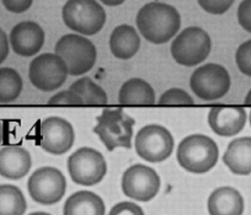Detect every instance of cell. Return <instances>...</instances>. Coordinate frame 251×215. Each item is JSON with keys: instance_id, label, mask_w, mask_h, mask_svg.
<instances>
[{"instance_id": "1", "label": "cell", "mask_w": 251, "mask_h": 215, "mask_svg": "<svg viewBox=\"0 0 251 215\" xmlns=\"http://www.w3.org/2000/svg\"><path fill=\"white\" fill-rule=\"evenodd\" d=\"M137 27L148 42L163 45L175 37L181 26V16L176 8L165 3L146 4L137 14Z\"/></svg>"}, {"instance_id": "2", "label": "cell", "mask_w": 251, "mask_h": 215, "mask_svg": "<svg viewBox=\"0 0 251 215\" xmlns=\"http://www.w3.org/2000/svg\"><path fill=\"white\" fill-rule=\"evenodd\" d=\"M176 158L181 167L188 172L204 173L217 165L219 149L212 138L203 134H192L181 140Z\"/></svg>"}, {"instance_id": "3", "label": "cell", "mask_w": 251, "mask_h": 215, "mask_svg": "<svg viewBox=\"0 0 251 215\" xmlns=\"http://www.w3.org/2000/svg\"><path fill=\"white\" fill-rule=\"evenodd\" d=\"M96 120L98 123L93 130L108 151H113L116 148H132L134 118L121 108H105Z\"/></svg>"}, {"instance_id": "4", "label": "cell", "mask_w": 251, "mask_h": 215, "mask_svg": "<svg viewBox=\"0 0 251 215\" xmlns=\"http://www.w3.org/2000/svg\"><path fill=\"white\" fill-rule=\"evenodd\" d=\"M54 53L66 63L69 75L78 76L88 73L95 65L98 52L94 43L83 36L68 33L55 43Z\"/></svg>"}, {"instance_id": "5", "label": "cell", "mask_w": 251, "mask_h": 215, "mask_svg": "<svg viewBox=\"0 0 251 215\" xmlns=\"http://www.w3.org/2000/svg\"><path fill=\"white\" fill-rule=\"evenodd\" d=\"M62 18L72 31L93 36L100 32L106 23V11L96 0H67Z\"/></svg>"}, {"instance_id": "6", "label": "cell", "mask_w": 251, "mask_h": 215, "mask_svg": "<svg viewBox=\"0 0 251 215\" xmlns=\"http://www.w3.org/2000/svg\"><path fill=\"white\" fill-rule=\"evenodd\" d=\"M212 41L201 27H187L171 43V55L175 62L185 67H195L203 62L211 53Z\"/></svg>"}, {"instance_id": "7", "label": "cell", "mask_w": 251, "mask_h": 215, "mask_svg": "<svg viewBox=\"0 0 251 215\" xmlns=\"http://www.w3.org/2000/svg\"><path fill=\"white\" fill-rule=\"evenodd\" d=\"M175 142L171 133L159 124L141 128L136 134L134 148L139 158L149 163H161L170 158Z\"/></svg>"}, {"instance_id": "8", "label": "cell", "mask_w": 251, "mask_h": 215, "mask_svg": "<svg viewBox=\"0 0 251 215\" xmlns=\"http://www.w3.org/2000/svg\"><path fill=\"white\" fill-rule=\"evenodd\" d=\"M190 86L195 95L201 100L216 101L228 94L230 75L222 65L208 63L197 68L192 73Z\"/></svg>"}, {"instance_id": "9", "label": "cell", "mask_w": 251, "mask_h": 215, "mask_svg": "<svg viewBox=\"0 0 251 215\" xmlns=\"http://www.w3.org/2000/svg\"><path fill=\"white\" fill-rule=\"evenodd\" d=\"M66 63L55 53L37 55L28 68V79L31 84L43 93H50L66 83L68 76Z\"/></svg>"}, {"instance_id": "10", "label": "cell", "mask_w": 251, "mask_h": 215, "mask_svg": "<svg viewBox=\"0 0 251 215\" xmlns=\"http://www.w3.org/2000/svg\"><path fill=\"white\" fill-rule=\"evenodd\" d=\"M68 171L76 185L89 187L103 180L107 164L100 151L93 148H80L69 156Z\"/></svg>"}, {"instance_id": "11", "label": "cell", "mask_w": 251, "mask_h": 215, "mask_svg": "<svg viewBox=\"0 0 251 215\" xmlns=\"http://www.w3.org/2000/svg\"><path fill=\"white\" fill-rule=\"evenodd\" d=\"M30 197L43 205H52L59 202L67 191V180L58 168L46 166L40 167L31 175L27 182Z\"/></svg>"}, {"instance_id": "12", "label": "cell", "mask_w": 251, "mask_h": 215, "mask_svg": "<svg viewBox=\"0 0 251 215\" xmlns=\"http://www.w3.org/2000/svg\"><path fill=\"white\" fill-rule=\"evenodd\" d=\"M75 134L73 125L64 118L48 117L36 130V143L50 154L62 155L71 150Z\"/></svg>"}, {"instance_id": "13", "label": "cell", "mask_w": 251, "mask_h": 215, "mask_svg": "<svg viewBox=\"0 0 251 215\" xmlns=\"http://www.w3.org/2000/svg\"><path fill=\"white\" fill-rule=\"evenodd\" d=\"M160 190V177L154 168L136 164L125 171L122 191L126 197L138 202H149Z\"/></svg>"}, {"instance_id": "14", "label": "cell", "mask_w": 251, "mask_h": 215, "mask_svg": "<svg viewBox=\"0 0 251 215\" xmlns=\"http://www.w3.org/2000/svg\"><path fill=\"white\" fill-rule=\"evenodd\" d=\"M45 31L37 23L23 21L13 27L9 42L14 52L21 57H33L45 45Z\"/></svg>"}, {"instance_id": "15", "label": "cell", "mask_w": 251, "mask_h": 215, "mask_svg": "<svg viewBox=\"0 0 251 215\" xmlns=\"http://www.w3.org/2000/svg\"><path fill=\"white\" fill-rule=\"evenodd\" d=\"M248 119L245 108L238 106H217L208 113V123L216 134L234 137L244 129Z\"/></svg>"}, {"instance_id": "16", "label": "cell", "mask_w": 251, "mask_h": 215, "mask_svg": "<svg viewBox=\"0 0 251 215\" xmlns=\"http://www.w3.org/2000/svg\"><path fill=\"white\" fill-rule=\"evenodd\" d=\"M31 155L20 145H6L0 149V176L8 180H20L30 171Z\"/></svg>"}, {"instance_id": "17", "label": "cell", "mask_w": 251, "mask_h": 215, "mask_svg": "<svg viewBox=\"0 0 251 215\" xmlns=\"http://www.w3.org/2000/svg\"><path fill=\"white\" fill-rule=\"evenodd\" d=\"M223 163L234 175H250L251 137L236 138L231 140L223 155Z\"/></svg>"}, {"instance_id": "18", "label": "cell", "mask_w": 251, "mask_h": 215, "mask_svg": "<svg viewBox=\"0 0 251 215\" xmlns=\"http://www.w3.org/2000/svg\"><path fill=\"white\" fill-rule=\"evenodd\" d=\"M244 198L233 187H219L208 198L209 215H243Z\"/></svg>"}, {"instance_id": "19", "label": "cell", "mask_w": 251, "mask_h": 215, "mask_svg": "<svg viewBox=\"0 0 251 215\" xmlns=\"http://www.w3.org/2000/svg\"><path fill=\"white\" fill-rule=\"evenodd\" d=\"M141 47V38L131 25H120L110 36L111 53L117 59L127 60L137 54Z\"/></svg>"}, {"instance_id": "20", "label": "cell", "mask_w": 251, "mask_h": 215, "mask_svg": "<svg viewBox=\"0 0 251 215\" xmlns=\"http://www.w3.org/2000/svg\"><path fill=\"white\" fill-rule=\"evenodd\" d=\"M105 204L101 197L90 191H79L67 199L63 215H105Z\"/></svg>"}, {"instance_id": "21", "label": "cell", "mask_w": 251, "mask_h": 215, "mask_svg": "<svg viewBox=\"0 0 251 215\" xmlns=\"http://www.w3.org/2000/svg\"><path fill=\"white\" fill-rule=\"evenodd\" d=\"M118 101L121 105H154L155 91L151 84L143 79H129L121 86Z\"/></svg>"}, {"instance_id": "22", "label": "cell", "mask_w": 251, "mask_h": 215, "mask_svg": "<svg viewBox=\"0 0 251 215\" xmlns=\"http://www.w3.org/2000/svg\"><path fill=\"white\" fill-rule=\"evenodd\" d=\"M27 208L24 193L14 185H0V215H24Z\"/></svg>"}, {"instance_id": "23", "label": "cell", "mask_w": 251, "mask_h": 215, "mask_svg": "<svg viewBox=\"0 0 251 215\" xmlns=\"http://www.w3.org/2000/svg\"><path fill=\"white\" fill-rule=\"evenodd\" d=\"M69 90L75 93L83 100L84 105H107L108 97L106 91L101 86L94 83L90 78H80L74 81Z\"/></svg>"}, {"instance_id": "24", "label": "cell", "mask_w": 251, "mask_h": 215, "mask_svg": "<svg viewBox=\"0 0 251 215\" xmlns=\"http://www.w3.org/2000/svg\"><path fill=\"white\" fill-rule=\"evenodd\" d=\"M20 74L13 68H0V103L14 102L23 93Z\"/></svg>"}, {"instance_id": "25", "label": "cell", "mask_w": 251, "mask_h": 215, "mask_svg": "<svg viewBox=\"0 0 251 215\" xmlns=\"http://www.w3.org/2000/svg\"><path fill=\"white\" fill-rule=\"evenodd\" d=\"M159 105H183L192 106L195 101L190 94L186 93L182 89L173 88L163 94L159 98Z\"/></svg>"}, {"instance_id": "26", "label": "cell", "mask_w": 251, "mask_h": 215, "mask_svg": "<svg viewBox=\"0 0 251 215\" xmlns=\"http://www.w3.org/2000/svg\"><path fill=\"white\" fill-rule=\"evenodd\" d=\"M235 63L244 75L251 78V40L239 46L235 53Z\"/></svg>"}, {"instance_id": "27", "label": "cell", "mask_w": 251, "mask_h": 215, "mask_svg": "<svg viewBox=\"0 0 251 215\" xmlns=\"http://www.w3.org/2000/svg\"><path fill=\"white\" fill-rule=\"evenodd\" d=\"M197 1L206 13L212 15H222L231 8L235 0H197Z\"/></svg>"}, {"instance_id": "28", "label": "cell", "mask_w": 251, "mask_h": 215, "mask_svg": "<svg viewBox=\"0 0 251 215\" xmlns=\"http://www.w3.org/2000/svg\"><path fill=\"white\" fill-rule=\"evenodd\" d=\"M50 106H80L84 105L83 100L76 95L75 93L71 90L60 91V93L55 94L54 96L50 98L48 101Z\"/></svg>"}, {"instance_id": "29", "label": "cell", "mask_w": 251, "mask_h": 215, "mask_svg": "<svg viewBox=\"0 0 251 215\" xmlns=\"http://www.w3.org/2000/svg\"><path fill=\"white\" fill-rule=\"evenodd\" d=\"M239 25L251 33V0H243L238 8Z\"/></svg>"}, {"instance_id": "30", "label": "cell", "mask_w": 251, "mask_h": 215, "mask_svg": "<svg viewBox=\"0 0 251 215\" xmlns=\"http://www.w3.org/2000/svg\"><path fill=\"white\" fill-rule=\"evenodd\" d=\"M108 215H144V212L136 203L121 202L111 209Z\"/></svg>"}, {"instance_id": "31", "label": "cell", "mask_w": 251, "mask_h": 215, "mask_svg": "<svg viewBox=\"0 0 251 215\" xmlns=\"http://www.w3.org/2000/svg\"><path fill=\"white\" fill-rule=\"evenodd\" d=\"M1 3L10 13L23 14L31 8L33 0H1Z\"/></svg>"}, {"instance_id": "32", "label": "cell", "mask_w": 251, "mask_h": 215, "mask_svg": "<svg viewBox=\"0 0 251 215\" xmlns=\"http://www.w3.org/2000/svg\"><path fill=\"white\" fill-rule=\"evenodd\" d=\"M10 50V42H9L8 35L3 28H0V64H3L9 55Z\"/></svg>"}, {"instance_id": "33", "label": "cell", "mask_w": 251, "mask_h": 215, "mask_svg": "<svg viewBox=\"0 0 251 215\" xmlns=\"http://www.w3.org/2000/svg\"><path fill=\"white\" fill-rule=\"evenodd\" d=\"M100 1L107 6H118L125 3L126 0H100Z\"/></svg>"}, {"instance_id": "34", "label": "cell", "mask_w": 251, "mask_h": 215, "mask_svg": "<svg viewBox=\"0 0 251 215\" xmlns=\"http://www.w3.org/2000/svg\"><path fill=\"white\" fill-rule=\"evenodd\" d=\"M4 137H5V125H4V122L0 119V145L3 143Z\"/></svg>"}, {"instance_id": "35", "label": "cell", "mask_w": 251, "mask_h": 215, "mask_svg": "<svg viewBox=\"0 0 251 215\" xmlns=\"http://www.w3.org/2000/svg\"><path fill=\"white\" fill-rule=\"evenodd\" d=\"M245 105L251 106V90L249 91L248 94H246V96H245Z\"/></svg>"}, {"instance_id": "36", "label": "cell", "mask_w": 251, "mask_h": 215, "mask_svg": "<svg viewBox=\"0 0 251 215\" xmlns=\"http://www.w3.org/2000/svg\"><path fill=\"white\" fill-rule=\"evenodd\" d=\"M28 215H50V214H48V213H45V212H35V213H31V214Z\"/></svg>"}, {"instance_id": "37", "label": "cell", "mask_w": 251, "mask_h": 215, "mask_svg": "<svg viewBox=\"0 0 251 215\" xmlns=\"http://www.w3.org/2000/svg\"><path fill=\"white\" fill-rule=\"evenodd\" d=\"M249 120H250V125H251V111H250V116H249Z\"/></svg>"}]
</instances>
